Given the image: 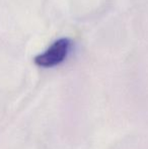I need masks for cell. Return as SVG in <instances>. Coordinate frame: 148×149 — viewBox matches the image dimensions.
Returning <instances> with one entry per match:
<instances>
[{
    "instance_id": "obj_1",
    "label": "cell",
    "mask_w": 148,
    "mask_h": 149,
    "mask_svg": "<svg viewBox=\"0 0 148 149\" xmlns=\"http://www.w3.org/2000/svg\"><path fill=\"white\" fill-rule=\"evenodd\" d=\"M71 49V41L67 38L56 40L45 52L39 54L34 59L35 64L43 68H51L61 64L66 59Z\"/></svg>"
}]
</instances>
